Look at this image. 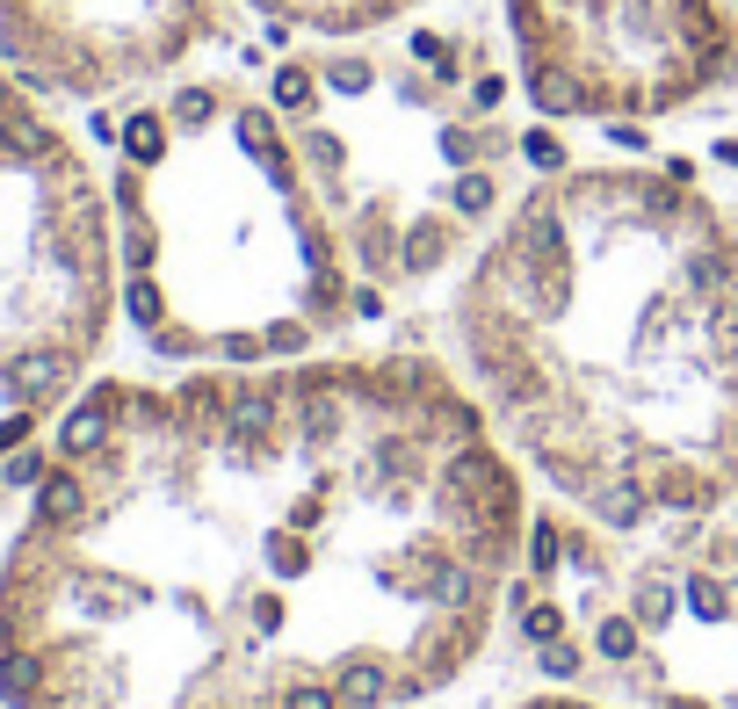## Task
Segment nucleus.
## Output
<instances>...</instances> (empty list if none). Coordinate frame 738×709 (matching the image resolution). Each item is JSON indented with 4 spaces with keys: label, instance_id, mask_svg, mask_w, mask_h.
<instances>
[{
    "label": "nucleus",
    "instance_id": "nucleus-1",
    "mask_svg": "<svg viewBox=\"0 0 738 709\" xmlns=\"http://www.w3.org/2000/svg\"><path fill=\"white\" fill-rule=\"evenodd\" d=\"M529 492L434 355L95 377L0 543L8 709H412L456 688Z\"/></svg>",
    "mask_w": 738,
    "mask_h": 709
},
{
    "label": "nucleus",
    "instance_id": "nucleus-2",
    "mask_svg": "<svg viewBox=\"0 0 738 709\" xmlns=\"http://www.w3.org/2000/svg\"><path fill=\"white\" fill-rule=\"evenodd\" d=\"M449 326L499 442L602 529L738 507V232L687 167L550 174Z\"/></svg>",
    "mask_w": 738,
    "mask_h": 709
},
{
    "label": "nucleus",
    "instance_id": "nucleus-3",
    "mask_svg": "<svg viewBox=\"0 0 738 709\" xmlns=\"http://www.w3.org/2000/svg\"><path fill=\"white\" fill-rule=\"evenodd\" d=\"M123 319L159 363H290L355 319L327 210L275 109L181 87L117 131Z\"/></svg>",
    "mask_w": 738,
    "mask_h": 709
},
{
    "label": "nucleus",
    "instance_id": "nucleus-4",
    "mask_svg": "<svg viewBox=\"0 0 738 709\" xmlns=\"http://www.w3.org/2000/svg\"><path fill=\"white\" fill-rule=\"evenodd\" d=\"M123 319L117 196L52 102L0 66V478L102 377Z\"/></svg>",
    "mask_w": 738,
    "mask_h": 709
},
{
    "label": "nucleus",
    "instance_id": "nucleus-5",
    "mask_svg": "<svg viewBox=\"0 0 738 709\" xmlns=\"http://www.w3.org/2000/svg\"><path fill=\"white\" fill-rule=\"evenodd\" d=\"M543 117H667L738 73L724 0H507Z\"/></svg>",
    "mask_w": 738,
    "mask_h": 709
},
{
    "label": "nucleus",
    "instance_id": "nucleus-6",
    "mask_svg": "<svg viewBox=\"0 0 738 709\" xmlns=\"http://www.w3.org/2000/svg\"><path fill=\"white\" fill-rule=\"evenodd\" d=\"M224 36V0H0V66L44 102H117Z\"/></svg>",
    "mask_w": 738,
    "mask_h": 709
},
{
    "label": "nucleus",
    "instance_id": "nucleus-7",
    "mask_svg": "<svg viewBox=\"0 0 738 709\" xmlns=\"http://www.w3.org/2000/svg\"><path fill=\"white\" fill-rule=\"evenodd\" d=\"M275 30H319V36H362V30H384L392 15L420 8V0H246Z\"/></svg>",
    "mask_w": 738,
    "mask_h": 709
},
{
    "label": "nucleus",
    "instance_id": "nucleus-8",
    "mask_svg": "<svg viewBox=\"0 0 738 709\" xmlns=\"http://www.w3.org/2000/svg\"><path fill=\"white\" fill-rule=\"evenodd\" d=\"M515 709H602V702H586V695H529Z\"/></svg>",
    "mask_w": 738,
    "mask_h": 709
},
{
    "label": "nucleus",
    "instance_id": "nucleus-9",
    "mask_svg": "<svg viewBox=\"0 0 738 709\" xmlns=\"http://www.w3.org/2000/svg\"><path fill=\"white\" fill-rule=\"evenodd\" d=\"M0 709H8V702H0Z\"/></svg>",
    "mask_w": 738,
    "mask_h": 709
}]
</instances>
